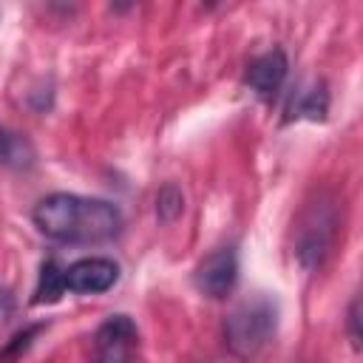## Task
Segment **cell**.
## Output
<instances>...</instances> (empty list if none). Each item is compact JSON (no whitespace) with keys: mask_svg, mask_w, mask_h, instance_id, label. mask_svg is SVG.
Returning a JSON list of instances; mask_svg holds the SVG:
<instances>
[{"mask_svg":"<svg viewBox=\"0 0 363 363\" xmlns=\"http://www.w3.org/2000/svg\"><path fill=\"white\" fill-rule=\"evenodd\" d=\"M34 227L60 244H105L122 233V213L105 199L51 193L31 210Z\"/></svg>","mask_w":363,"mask_h":363,"instance_id":"6da1fadb","label":"cell"},{"mask_svg":"<svg viewBox=\"0 0 363 363\" xmlns=\"http://www.w3.org/2000/svg\"><path fill=\"white\" fill-rule=\"evenodd\" d=\"M275 323H278V306L269 298L255 295V298L238 303L227 315V320H224V343L238 360H252L272 340Z\"/></svg>","mask_w":363,"mask_h":363,"instance_id":"7a4b0ae2","label":"cell"},{"mask_svg":"<svg viewBox=\"0 0 363 363\" xmlns=\"http://www.w3.org/2000/svg\"><path fill=\"white\" fill-rule=\"evenodd\" d=\"M337 216L329 201H315L303 210L295 233V255L303 269H318L335 244Z\"/></svg>","mask_w":363,"mask_h":363,"instance_id":"3957f363","label":"cell"},{"mask_svg":"<svg viewBox=\"0 0 363 363\" xmlns=\"http://www.w3.org/2000/svg\"><path fill=\"white\" fill-rule=\"evenodd\" d=\"M139 346V329L128 315H111L99 323L91 343L94 363H133Z\"/></svg>","mask_w":363,"mask_h":363,"instance_id":"277c9868","label":"cell"},{"mask_svg":"<svg viewBox=\"0 0 363 363\" xmlns=\"http://www.w3.org/2000/svg\"><path fill=\"white\" fill-rule=\"evenodd\" d=\"M238 281V255L233 247H218L213 250L210 255H204L199 264H196V272H193V284L201 295L213 298V301H221L233 292Z\"/></svg>","mask_w":363,"mask_h":363,"instance_id":"5b68a950","label":"cell"},{"mask_svg":"<svg viewBox=\"0 0 363 363\" xmlns=\"http://www.w3.org/2000/svg\"><path fill=\"white\" fill-rule=\"evenodd\" d=\"M116 278H119L116 261L102 258V255L79 258V261L65 267V292L99 295V292H108L116 284Z\"/></svg>","mask_w":363,"mask_h":363,"instance_id":"8992f818","label":"cell"},{"mask_svg":"<svg viewBox=\"0 0 363 363\" xmlns=\"http://www.w3.org/2000/svg\"><path fill=\"white\" fill-rule=\"evenodd\" d=\"M286 71H289V62H286V54L281 48H272L261 57H255L250 65H247V74H244V82L250 85V91L264 99V102H272L286 79Z\"/></svg>","mask_w":363,"mask_h":363,"instance_id":"52a82bcc","label":"cell"},{"mask_svg":"<svg viewBox=\"0 0 363 363\" xmlns=\"http://www.w3.org/2000/svg\"><path fill=\"white\" fill-rule=\"evenodd\" d=\"M62 292H65V267L57 258H45L40 264L31 303H57L62 298Z\"/></svg>","mask_w":363,"mask_h":363,"instance_id":"ba28073f","label":"cell"},{"mask_svg":"<svg viewBox=\"0 0 363 363\" xmlns=\"http://www.w3.org/2000/svg\"><path fill=\"white\" fill-rule=\"evenodd\" d=\"M329 111V94L323 85H312L309 91H301L298 99L286 108V119H323Z\"/></svg>","mask_w":363,"mask_h":363,"instance_id":"9c48e42d","label":"cell"},{"mask_svg":"<svg viewBox=\"0 0 363 363\" xmlns=\"http://www.w3.org/2000/svg\"><path fill=\"white\" fill-rule=\"evenodd\" d=\"M182 210H184V193L179 190V184H173V182L162 184L159 193H156V216H159V221L170 224V221H176L182 216Z\"/></svg>","mask_w":363,"mask_h":363,"instance_id":"30bf717a","label":"cell"},{"mask_svg":"<svg viewBox=\"0 0 363 363\" xmlns=\"http://www.w3.org/2000/svg\"><path fill=\"white\" fill-rule=\"evenodd\" d=\"M45 329V323H31V326H26V329H20V332H14L9 340H6V346L0 349V363H11V360H20L28 349H31V343L37 340V335Z\"/></svg>","mask_w":363,"mask_h":363,"instance_id":"8fae6325","label":"cell"},{"mask_svg":"<svg viewBox=\"0 0 363 363\" xmlns=\"http://www.w3.org/2000/svg\"><path fill=\"white\" fill-rule=\"evenodd\" d=\"M31 162V147L26 145V139L9 133L0 128V164H11V167H23Z\"/></svg>","mask_w":363,"mask_h":363,"instance_id":"7c38bea8","label":"cell"},{"mask_svg":"<svg viewBox=\"0 0 363 363\" xmlns=\"http://www.w3.org/2000/svg\"><path fill=\"white\" fill-rule=\"evenodd\" d=\"M346 329H349V340L354 349H360V301L354 298L349 303V312H346Z\"/></svg>","mask_w":363,"mask_h":363,"instance_id":"4fadbf2b","label":"cell"},{"mask_svg":"<svg viewBox=\"0 0 363 363\" xmlns=\"http://www.w3.org/2000/svg\"><path fill=\"white\" fill-rule=\"evenodd\" d=\"M14 295H11V289H6V286H0V326L6 323V320H11V315H14Z\"/></svg>","mask_w":363,"mask_h":363,"instance_id":"5bb4252c","label":"cell"}]
</instances>
